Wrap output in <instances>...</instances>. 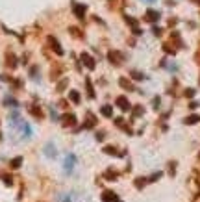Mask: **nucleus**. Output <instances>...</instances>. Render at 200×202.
<instances>
[{
  "instance_id": "obj_11",
  "label": "nucleus",
  "mask_w": 200,
  "mask_h": 202,
  "mask_svg": "<svg viewBox=\"0 0 200 202\" xmlns=\"http://www.w3.org/2000/svg\"><path fill=\"white\" fill-rule=\"evenodd\" d=\"M148 2H154V0H148Z\"/></svg>"
},
{
  "instance_id": "obj_6",
  "label": "nucleus",
  "mask_w": 200,
  "mask_h": 202,
  "mask_svg": "<svg viewBox=\"0 0 200 202\" xmlns=\"http://www.w3.org/2000/svg\"><path fill=\"white\" fill-rule=\"evenodd\" d=\"M146 15H148V19H150V20H158V17H160V13H158V11H148Z\"/></svg>"
},
{
  "instance_id": "obj_5",
  "label": "nucleus",
  "mask_w": 200,
  "mask_h": 202,
  "mask_svg": "<svg viewBox=\"0 0 200 202\" xmlns=\"http://www.w3.org/2000/svg\"><path fill=\"white\" fill-rule=\"evenodd\" d=\"M198 121H200V117H198V115H191V117H187V119H185V122H187V124H191V122H198Z\"/></svg>"
},
{
  "instance_id": "obj_2",
  "label": "nucleus",
  "mask_w": 200,
  "mask_h": 202,
  "mask_svg": "<svg viewBox=\"0 0 200 202\" xmlns=\"http://www.w3.org/2000/svg\"><path fill=\"white\" fill-rule=\"evenodd\" d=\"M104 202H119V200H117V197L111 193V191H106V193H104Z\"/></svg>"
},
{
  "instance_id": "obj_7",
  "label": "nucleus",
  "mask_w": 200,
  "mask_h": 202,
  "mask_svg": "<svg viewBox=\"0 0 200 202\" xmlns=\"http://www.w3.org/2000/svg\"><path fill=\"white\" fill-rule=\"evenodd\" d=\"M47 154L50 156V158H54V156H56V152L52 150V143H48V145H47Z\"/></svg>"
},
{
  "instance_id": "obj_9",
  "label": "nucleus",
  "mask_w": 200,
  "mask_h": 202,
  "mask_svg": "<svg viewBox=\"0 0 200 202\" xmlns=\"http://www.w3.org/2000/svg\"><path fill=\"white\" fill-rule=\"evenodd\" d=\"M74 11H76V15L80 17V15L83 13V6H76V8H74Z\"/></svg>"
},
{
  "instance_id": "obj_8",
  "label": "nucleus",
  "mask_w": 200,
  "mask_h": 202,
  "mask_svg": "<svg viewBox=\"0 0 200 202\" xmlns=\"http://www.w3.org/2000/svg\"><path fill=\"white\" fill-rule=\"evenodd\" d=\"M102 113L109 117V115H111V108H109V106H104V108H102Z\"/></svg>"
},
{
  "instance_id": "obj_1",
  "label": "nucleus",
  "mask_w": 200,
  "mask_h": 202,
  "mask_svg": "<svg viewBox=\"0 0 200 202\" xmlns=\"http://www.w3.org/2000/svg\"><path fill=\"white\" fill-rule=\"evenodd\" d=\"M74 161H76V158H74V156H67V160H65V169H67V171H72Z\"/></svg>"
},
{
  "instance_id": "obj_10",
  "label": "nucleus",
  "mask_w": 200,
  "mask_h": 202,
  "mask_svg": "<svg viewBox=\"0 0 200 202\" xmlns=\"http://www.w3.org/2000/svg\"><path fill=\"white\" fill-rule=\"evenodd\" d=\"M71 98H72L74 102H78V100H80V98H78V93H76V91H72V93H71Z\"/></svg>"
},
{
  "instance_id": "obj_3",
  "label": "nucleus",
  "mask_w": 200,
  "mask_h": 202,
  "mask_svg": "<svg viewBox=\"0 0 200 202\" xmlns=\"http://www.w3.org/2000/svg\"><path fill=\"white\" fill-rule=\"evenodd\" d=\"M82 61L89 67V69H93V67H95V63H93V59H91V56H87V54H83L82 56Z\"/></svg>"
},
{
  "instance_id": "obj_4",
  "label": "nucleus",
  "mask_w": 200,
  "mask_h": 202,
  "mask_svg": "<svg viewBox=\"0 0 200 202\" xmlns=\"http://www.w3.org/2000/svg\"><path fill=\"white\" fill-rule=\"evenodd\" d=\"M117 104H119V106H121V108H122V109H124V111H126V109H128V108H130V104H128V100H126V98H124V97H121V98H119V100H117Z\"/></svg>"
}]
</instances>
